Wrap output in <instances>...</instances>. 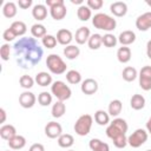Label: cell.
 Instances as JSON below:
<instances>
[{
	"instance_id": "6da1fadb",
	"label": "cell",
	"mask_w": 151,
	"mask_h": 151,
	"mask_svg": "<svg viewBox=\"0 0 151 151\" xmlns=\"http://www.w3.org/2000/svg\"><path fill=\"white\" fill-rule=\"evenodd\" d=\"M13 54L19 67L28 70L41 61L44 51L33 37H22L13 45Z\"/></svg>"
},
{
	"instance_id": "7a4b0ae2",
	"label": "cell",
	"mask_w": 151,
	"mask_h": 151,
	"mask_svg": "<svg viewBox=\"0 0 151 151\" xmlns=\"http://www.w3.org/2000/svg\"><path fill=\"white\" fill-rule=\"evenodd\" d=\"M92 25L98 29L106 31L107 33H110L111 31H114L117 26V21L116 19H113V17L106 13H97L92 18Z\"/></svg>"
},
{
	"instance_id": "3957f363",
	"label": "cell",
	"mask_w": 151,
	"mask_h": 151,
	"mask_svg": "<svg viewBox=\"0 0 151 151\" xmlns=\"http://www.w3.org/2000/svg\"><path fill=\"white\" fill-rule=\"evenodd\" d=\"M129 125L123 118H114L106 127V136L110 139H114L122 134H126Z\"/></svg>"
},
{
	"instance_id": "277c9868",
	"label": "cell",
	"mask_w": 151,
	"mask_h": 151,
	"mask_svg": "<svg viewBox=\"0 0 151 151\" xmlns=\"http://www.w3.org/2000/svg\"><path fill=\"white\" fill-rule=\"evenodd\" d=\"M46 66L53 74H63L66 72V64L63 60V58L55 53L48 54L46 58Z\"/></svg>"
},
{
	"instance_id": "5b68a950",
	"label": "cell",
	"mask_w": 151,
	"mask_h": 151,
	"mask_svg": "<svg viewBox=\"0 0 151 151\" xmlns=\"http://www.w3.org/2000/svg\"><path fill=\"white\" fill-rule=\"evenodd\" d=\"M92 124H93V118L91 114L88 113H85V114H81L74 123V132L78 134V136H87L91 131V127H92Z\"/></svg>"
},
{
	"instance_id": "8992f818",
	"label": "cell",
	"mask_w": 151,
	"mask_h": 151,
	"mask_svg": "<svg viewBox=\"0 0 151 151\" xmlns=\"http://www.w3.org/2000/svg\"><path fill=\"white\" fill-rule=\"evenodd\" d=\"M51 93L60 101H65V100L70 99L72 96V91H71L70 86L66 85V83H64L61 80H57V81L52 83Z\"/></svg>"
},
{
	"instance_id": "52a82bcc",
	"label": "cell",
	"mask_w": 151,
	"mask_h": 151,
	"mask_svg": "<svg viewBox=\"0 0 151 151\" xmlns=\"http://www.w3.org/2000/svg\"><path fill=\"white\" fill-rule=\"evenodd\" d=\"M147 137H149V133H147L146 130H144V129H137L134 132H132L127 137V144L131 147L137 149V147L142 146L147 140Z\"/></svg>"
},
{
	"instance_id": "ba28073f",
	"label": "cell",
	"mask_w": 151,
	"mask_h": 151,
	"mask_svg": "<svg viewBox=\"0 0 151 151\" xmlns=\"http://www.w3.org/2000/svg\"><path fill=\"white\" fill-rule=\"evenodd\" d=\"M139 78V86L144 91H150L151 90V66L146 65L142 67L138 74Z\"/></svg>"
},
{
	"instance_id": "9c48e42d",
	"label": "cell",
	"mask_w": 151,
	"mask_h": 151,
	"mask_svg": "<svg viewBox=\"0 0 151 151\" xmlns=\"http://www.w3.org/2000/svg\"><path fill=\"white\" fill-rule=\"evenodd\" d=\"M45 134L51 139L59 138L63 134V127L57 122H48L45 126Z\"/></svg>"
},
{
	"instance_id": "30bf717a",
	"label": "cell",
	"mask_w": 151,
	"mask_h": 151,
	"mask_svg": "<svg viewBox=\"0 0 151 151\" xmlns=\"http://www.w3.org/2000/svg\"><path fill=\"white\" fill-rule=\"evenodd\" d=\"M98 87H99V85H98L97 80H94L93 78H87V79L83 80V81H81V85H80L81 92H83L84 94H86V96H92V94H94V93L98 91Z\"/></svg>"
},
{
	"instance_id": "8fae6325",
	"label": "cell",
	"mask_w": 151,
	"mask_h": 151,
	"mask_svg": "<svg viewBox=\"0 0 151 151\" xmlns=\"http://www.w3.org/2000/svg\"><path fill=\"white\" fill-rule=\"evenodd\" d=\"M35 101H37V98H35L34 93L31 92V91H25V92H22L19 96V104L24 109H31V107H33L34 104H35Z\"/></svg>"
},
{
	"instance_id": "7c38bea8",
	"label": "cell",
	"mask_w": 151,
	"mask_h": 151,
	"mask_svg": "<svg viewBox=\"0 0 151 151\" xmlns=\"http://www.w3.org/2000/svg\"><path fill=\"white\" fill-rule=\"evenodd\" d=\"M136 27L142 32H145L151 28V12H145L140 14L136 19Z\"/></svg>"
},
{
	"instance_id": "4fadbf2b",
	"label": "cell",
	"mask_w": 151,
	"mask_h": 151,
	"mask_svg": "<svg viewBox=\"0 0 151 151\" xmlns=\"http://www.w3.org/2000/svg\"><path fill=\"white\" fill-rule=\"evenodd\" d=\"M90 37H91V32H90V28L86 26L79 27L74 34V39H76V42L78 45H84L85 42H87Z\"/></svg>"
},
{
	"instance_id": "5bb4252c",
	"label": "cell",
	"mask_w": 151,
	"mask_h": 151,
	"mask_svg": "<svg viewBox=\"0 0 151 151\" xmlns=\"http://www.w3.org/2000/svg\"><path fill=\"white\" fill-rule=\"evenodd\" d=\"M57 41L60 44V45H64V46H68L71 45V41L73 39V34L70 29H66V28H61L57 32Z\"/></svg>"
},
{
	"instance_id": "9a60e30c",
	"label": "cell",
	"mask_w": 151,
	"mask_h": 151,
	"mask_svg": "<svg viewBox=\"0 0 151 151\" xmlns=\"http://www.w3.org/2000/svg\"><path fill=\"white\" fill-rule=\"evenodd\" d=\"M110 11L114 17L122 18L127 13V5L125 2H123V1H116V2L111 4Z\"/></svg>"
},
{
	"instance_id": "2e32d148",
	"label": "cell",
	"mask_w": 151,
	"mask_h": 151,
	"mask_svg": "<svg viewBox=\"0 0 151 151\" xmlns=\"http://www.w3.org/2000/svg\"><path fill=\"white\" fill-rule=\"evenodd\" d=\"M118 41L122 44V46H129L136 41V33L130 29L123 31L118 37Z\"/></svg>"
},
{
	"instance_id": "e0dca14e",
	"label": "cell",
	"mask_w": 151,
	"mask_h": 151,
	"mask_svg": "<svg viewBox=\"0 0 151 151\" xmlns=\"http://www.w3.org/2000/svg\"><path fill=\"white\" fill-rule=\"evenodd\" d=\"M32 17L38 21H42L47 17V7L42 4L34 5L32 8Z\"/></svg>"
},
{
	"instance_id": "ac0fdd59",
	"label": "cell",
	"mask_w": 151,
	"mask_h": 151,
	"mask_svg": "<svg viewBox=\"0 0 151 151\" xmlns=\"http://www.w3.org/2000/svg\"><path fill=\"white\" fill-rule=\"evenodd\" d=\"M17 136V130L13 125L11 124H4L1 127H0V137L5 140H11L13 137Z\"/></svg>"
},
{
	"instance_id": "d6986e66",
	"label": "cell",
	"mask_w": 151,
	"mask_h": 151,
	"mask_svg": "<svg viewBox=\"0 0 151 151\" xmlns=\"http://www.w3.org/2000/svg\"><path fill=\"white\" fill-rule=\"evenodd\" d=\"M34 80L39 86H42V87L52 85V76L48 72H45V71H41V72L37 73Z\"/></svg>"
},
{
	"instance_id": "ffe728a7",
	"label": "cell",
	"mask_w": 151,
	"mask_h": 151,
	"mask_svg": "<svg viewBox=\"0 0 151 151\" xmlns=\"http://www.w3.org/2000/svg\"><path fill=\"white\" fill-rule=\"evenodd\" d=\"M50 14H51L52 19H54V20H61V19H64L66 17V14H67V9H66L65 4L50 8Z\"/></svg>"
},
{
	"instance_id": "44dd1931",
	"label": "cell",
	"mask_w": 151,
	"mask_h": 151,
	"mask_svg": "<svg viewBox=\"0 0 151 151\" xmlns=\"http://www.w3.org/2000/svg\"><path fill=\"white\" fill-rule=\"evenodd\" d=\"M117 59L122 64H126L131 60V50L127 46H122L117 51Z\"/></svg>"
},
{
	"instance_id": "7402d4cb",
	"label": "cell",
	"mask_w": 151,
	"mask_h": 151,
	"mask_svg": "<svg viewBox=\"0 0 151 151\" xmlns=\"http://www.w3.org/2000/svg\"><path fill=\"white\" fill-rule=\"evenodd\" d=\"M88 146L92 151H110V146L107 143H104L103 140L98 138H92L88 142Z\"/></svg>"
},
{
	"instance_id": "603a6c76",
	"label": "cell",
	"mask_w": 151,
	"mask_h": 151,
	"mask_svg": "<svg viewBox=\"0 0 151 151\" xmlns=\"http://www.w3.org/2000/svg\"><path fill=\"white\" fill-rule=\"evenodd\" d=\"M122 109H123V104L119 99H113L110 101L109 104V107H107V113L111 116V117H117L119 116V113L122 112Z\"/></svg>"
},
{
	"instance_id": "cb8c5ba5",
	"label": "cell",
	"mask_w": 151,
	"mask_h": 151,
	"mask_svg": "<svg viewBox=\"0 0 151 151\" xmlns=\"http://www.w3.org/2000/svg\"><path fill=\"white\" fill-rule=\"evenodd\" d=\"M25 145H26V138L21 134H17L11 140H8V146L12 150H20L25 147Z\"/></svg>"
},
{
	"instance_id": "d4e9b609",
	"label": "cell",
	"mask_w": 151,
	"mask_h": 151,
	"mask_svg": "<svg viewBox=\"0 0 151 151\" xmlns=\"http://www.w3.org/2000/svg\"><path fill=\"white\" fill-rule=\"evenodd\" d=\"M130 105H131V107H132L133 110L139 111V110L144 109V106H145V98H144L142 94L136 93V94H133V96L131 97V99H130Z\"/></svg>"
},
{
	"instance_id": "484cf974",
	"label": "cell",
	"mask_w": 151,
	"mask_h": 151,
	"mask_svg": "<svg viewBox=\"0 0 151 151\" xmlns=\"http://www.w3.org/2000/svg\"><path fill=\"white\" fill-rule=\"evenodd\" d=\"M9 28L15 33L17 37H22L26 32H27V26L24 21H20V20H17V21H13L9 26Z\"/></svg>"
},
{
	"instance_id": "4316f807",
	"label": "cell",
	"mask_w": 151,
	"mask_h": 151,
	"mask_svg": "<svg viewBox=\"0 0 151 151\" xmlns=\"http://www.w3.org/2000/svg\"><path fill=\"white\" fill-rule=\"evenodd\" d=\"M66 112V106L64 104V101H55L53 105H52V110H51V113H52V117L53 118H60L65 114Z\"/></svg>"
},
{
	"instance_id": "83f0119b",
	"label": "cell",
	"mask_w": 151,
	"mask_h": 151,
	"mask_svg": "<svg viewBox=\"0 0 151 151\" xmlns=\"http://www.w3.org/2000/svg\"><path fill=\"white\" fill-rule=\"evenodd\" d=\"M94 122L100 126L107 125L110 123V114L104 110H98L94 112Z\"/></svg>"
},
{
	"instance_id": "f1b7e54d",
	"label": "cell",
	"mask_w": 151,
	"mask_h": 151,
	"mask_svg": "<svg viewBox=\"0 0 151 151\" xmlns=\"http://www.w3.org/2000/svg\"><path fill=\"white\" fill-rule=\"evenodd\" d=\"M17 12H18L17 5L13 1H7L2 7V14H4V17H6L8 19L14 18L17 15Z\"/></svg>"
},
{
	"instance_id": "f546056e",
	"label": "cell",
	"mask_w": 151,
	"mask_h": 151,
	"mask_svg": "<svg viewBox=\"0 0 151 151\" xmlns=\"http://www.w3.org/2000/svg\"><path fill=\"white\" fill-rule=\"evenodd\" d=\"M63 53H64V55L66 57V59L73 60V59H77V58L79 57L80 50H79V47L76 46V45H68V46H66V47L64 48Z\"/></svg>"
},
{
	"instance_id": "4dcf8cb0",
	"label": "cell",
	"mask_w": 151,
	"mask_h": 151,
	"mask_svg": "<svg viewBox=\"0 0 151 151\" xmlns=\"http://www.w3.org/2000/svg\"><path fill=\"white\" fill-rule=\"evenodd\" d=\"M74 144V138L70 133H63L58 138V145L63 149H68Z\"/></svg>"
},
{
	"instance_id": "1f68e13d",
	"label": "cell",
	"mask_w": 151,
	"mask_h": 151,
	"mask_svg": "<svg viewBox=\"0 0 151 151\" xmlns=\"http://www.w3.org/2000/svg\"><path fill=\"white\" fill-rule=\"evenodd\" d=\"M122 76H123V79H124L125 81L131 83V81L136 80V78L138 77V72H137V70H136L134 67H132V66H126V67L123 70Z\"/></svg>"
},
{
	"instance_id": "d6a6232c",
	"label": "cell",
	"mask_w": 151,
	"mask_h": 151,
	"mask_svg": "<svg viewBox=\"0 0 151 151\" xmlns=\"http://www.w3.org/2000/svg\"><path fill=\"white\" fill-rule=\"evenodd\" d=\"M87 45L91 50H98L103 45V35H100L99 33L91 34V37L87 41Z\"/></svg>"
},
{
	"instance_id": "836d02e7",
	"label": "cell",
	"mask_w": 151,
	"mask_h": 151,
	"mask_svg": "<svg viewBox=\"0 0 151 151\" xmlns=\"http://www.w3.org/2000/svg\"><path fill=\"white\" fill-rule=\"evenodd\" d=\"M77 15H78V19L80 21H87L92 17V12L86 5H81L77 9Z\"/></svg>"
},
{
	"instance_id": "e575fe53",
	"label": "cell",
	"mask_w": 151,
	"mask_h": 151,
	"mask_svg": "<svg viewBox=\"0 0 151 151\" xmlns=\"http://www.w3.org/2000/svg\"><path fill=\"white\" fill-rule=\"evenodd\" d=\"M31 34L33 38H44L47 33H46V27L42 24H34L31 27Z\"/></svg>"
},
{
	"instance_id": "d590c367",
	"label": "cell",
	"mask_w": 151,
	"mask_h": 151,
	"mask_svg": "<svg viewBox=\"0 0 151 151\" xmlns=\"http://www.w3.org/2000/svg\"><path fill=\"white\" fill-rule=\"evenodd\" d=\"M66 80L72 85L79 84L81 83V74L76 70H70L66 72Z\"/></svg>"
},
{
	"instance_id": "8d00e7d4",
	"label": "cell",
	"mask_w": 151,
	"mask_h": 151,
	"mask_svg": "<svg viewBox=\"0 0 151 151\" xmlns=\"http://www.w3.org/2000/svg\"><path fill=\"white\" fill-rule=\"evenodd\" d=\"M34 81H35V80H34L31 76H28V74H24V76H21L20 79H19V84H20V86H21L22 88H26L27 91H28L29 88L33 87Z\"/></svg>"
},
{
	"instance_id": "74e56055",
	"label": "cell",
	"mask_w": 151,
	"mask_h": 151,
	"mask_svg": "<svg viewBox=\"0 0 151 151\" xmlns=\"http://www.w3.org/2000/svg\"><path fill=\"white\" fill-rule=\"evenodd\" d=\"M38 103L41 106H48V105H51L52 104V93H50L47 91H42L38 96Z\"/></svg>"
},
{
	"instance_id": "f35d334b",
	"label": "cell",
	"mask_w": 151,
	"mask_h": 151,
	"mask_svg": "<svg viewBox=\"0 0 151 151\" xmlns=\"http://www.w3.org/2000/svg\"><path fill=\"white\" fill-rule=\"evenodd\" d=\"M118 42V39L112 33H106L103 35V45L105 47H114Z\"/></svg>"
},
{
	"instance_id": "ab89813d",
	"label": "cell",
	"mask_w": 151,
	"mask_h": 151,
	"mask_svg": "<svg viewBox=\"0 0 151 151\" xmlns=\"http://www.w3.org/2000/svg\"><path fill=\"white\" fill-rule=\"evenodd\" d=\"M41 42L44 45V47L46 48H54L57 46V38L52 34H46L42 39H41Z\"/></svg>"
},
{
	"instance_id": "60d3db41",
	"label": "cell",
	"mask_w": 151,
	"mask_h": 151,
	"mask_svg": "<svg viewBox=\"0 0 151 151\" xmlns=\"http://www.w3.org/2000/svg\"><path fill=\"white\" fill-rule=\"evenodd\" d=\"M9 54H11V46L8 42H5L0 47V57L4 61L9 60Z\"/></svg>"
},
{
	"instance_id": "b9f144b4",
	"label": "cell",
	"mask_w": 151,
	"mask_h": 151,
	"mask_svg": "<svg viewBox=\"0 0 151 151\" xmlns=\"http://www.w3.org/2000/svg\"><path fill=\"white\" fill-rule=\"evenodd\" d=\"M112 142H113V145H114L116 147H118V149H124V147L127 145V137H126V134H122V136H119V137L112 139Z\"/></svg>"
},
{
	"instance_id": "7bdbcfd3",
	"label": "cell",
	"mask_w": 151,
	"mask_h": 151,
	"mask_svg": "<svg viewBox=\"0 0 151 151\" xmlns=\"http://www.w3.org/2000/svg\"><path fill=\"white\" fill-rule=\"evenodd\" d=\"M103 5H104L103 0H87V2H86V6L90 9H100L103 7Z\"/></svg>"
},
{
	"instance_id": "ee69618b",
	"label": "cell",
	"mask_w": 151,
	"mask_h": 151,
	"mask_svg": "<svg viewBox=\"0 0 151 151\" xmlns=\"http://www.w3.org/2000/svg\"><path fill=\"white\" fill-rule=\"evenodd\" d=\"M2 38H4L5 41L9 42V41H13V40L17 38V35H15V33H14L11 28H7V29H5L4 33H2Z\"/></svg>"
},
{
	"instance_id": "f6af8a7d",
	"label": "cell",
	"mask_w": 151,
	"mask_h": 151,
	"mask_svg": "<svg viewBox=\"0 0 151 151\" xmlns=\"http://www.w3.org/2000/svg\"><path fill=\"white\" fill-rule=\"evenodd\" d=\"M18 6L22 9H27L32 6V0H19L18 1Z\"/></svg>"
},
{
	"instance_id": "bcb514c9",
	"label": "cell",
	"mask_w": 151,
	"mask_h": 151,
	"mask_svg": "<svg viewBox=\"0 0 151 151\" xmlns=\"http://www.w3.org/2000/svg\"><path fill=\"white\" fill-rule=\"evenodd\" d=\"M59 5H64V0H46V6H48L50 8Z\"/></svg>"
},
{
	"instance_id": "7dc6e473",
	"label": "cell",
	"mask_w": 151,
	"mask_h": 151,
	"mask_svg": "<svg viewBox=\"0 0 151 151\" xmlns=\"http://www.w3.org/2000/svg\"><path fill=\"white\" fill-rule=\"evenodd\" d=\"M28 151H45V147H44V145L40 144V143H34V144H32V145L29 146Z\"/></svg>"
},
{
	"instance_id": "c3c4849f",
	"label": "cell",
	"mask_w": 151,
	"mask_h": 151,
	"mask_svg": "<svg viewBox=\"0 0 151 151\" xmlns=\"http://www.w3.org/2000/svg\"><path fill=\"white\" fill-rule=\"evenodd\" d=\"M146 55L149 59H151V39L146 44Z\"/></svg>"
},
{
	"instance_id": "681fc988",
	"label": "cell",
	"mask_w": 151,
	"mask_h": 151,
	"mask_svg": "<svg viewBox=\"0 0 151 151\" xmlns=\"http://www.w3.org/2000/svg\"><path fill=\"white\" fill-rule=\"evenodd\" d=\"M0 113H1V123H5L6 122V111L5 109H0Z\"/></svg>"
},
{
	"instance_id": "f907efd6",
	"label": "cell",
	"mask_w": 151,
	"mask_h": 151,
	"mask_svg": "<svg viewBox=\"0 0 151 151\" xmlns=\"http://www.w3.org/2000/svg\"><path fill=\"white\" fill-rule=\"evenodd\" d=\"M146 131H147V133L149 134H151V117L147 119V122H146Z\"/></svg>"
},
{
	"instance_id": "816d5d0a",
	"label": "cell",
	"mask_w": 151,
	"mask_h": 151,
	"mask_svg": "<svg viewBox=\"0 0 151 151\" xmlns=\"http://www.w3.org/2000/svg\"><path fill=\"white\" fill-rule=\"evenodd\" d=\"M71 2L72 4H74V5H84V1L83 0H71Z\"/></svg>"
},
{
	"instance_id": "f5cc1de1",
	"label": "cell",
	"mask_w": 151,
	"mask_h": 151,
	"mask_svg": "<svg viewBox=\"0 0 151 151\" xmlns=\"http://www.w3.org/2000/svg\"><path fill=\"white\" fill-rule=\"evenodd\" d=\"M146 5H147V6H150V7H151V1H150V0H146Z\"/></svg>"
},
{
	"instance_id": "db71d44e",
	"label": "cell",
	"mask_w": 151,
	"mask_h": 151,
	"mask_svg": "<svg viewBox=\"0 0 151 151\" xmlns=\"http://www.w3.org/2000/svg\"><path fill=\"white\" fill-rule=\"evenodd\" d=\"M67 151H74V150H67Z\"/></svg>"
},
{
	"instance_id": "11a10c76",
	"label": "cell",
	"mask_w": 151,
	"mask_h": 151,
	"mask_svg": "<svg viewBox=\"0 0 151 151\" xmlns=\"http://www.w3.org/2000/svg\"><path fill=\"white\" fill-rule=\"evenodd\" d=\"M146 151H151V150H146Z\"/></svg>"
}]
</instances>
